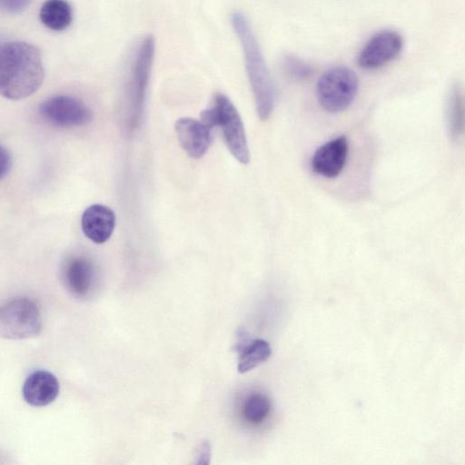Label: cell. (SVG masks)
Wrapping results in <instances>:
<instances>
[{
  "label": "cell",
  "mask_w": 465,
  "mask_h": 465,
  "mask_svg": "<svg viewBox=\"0 0 465 465\" xmlns=\"http://www.w3.org/2000/svg\"><path fill=\"white\" fill-rule=\"evenodd\" d=\"M154 54V39L146 36L139 45L134 58L125 94V123L129 129L139 126Z\"/></svg>",
  "instance_id": "obj_4"
},
{
  "label": "cell",
  "mask_w": 465,
  "mask_h": 465,
  "mask_svg": "<svg viewBox=\"0 0 465 465\" xmlns=\"http://www.w3.org/2000/svg\"><path fill=\"white\" fill-rule=\"evenodd\" d=\"M359 79L353 70L336 66L325 71L316 83V97L321 107L329 113H340L354 101Z\"/></svg>",
  "instance_id": "obj_5"
},
{
  "label": "cell",
  "mask_w": 465,
  "mask_h": 465,
  "mask_svg": "<svg viewBox=\"0 0 465 465\" xmlns=\"http://www.w3.org/2000/svg\"><path fill=\"white\" fill-rule=\"evenodd\" d=\"M39 17L45 27L57 32L64 31L72 23V6L66 1H46L40 9Z\"/></svg>",
  "instance_id": "obj_15"
},
{
  "label": "cell",
  "mask_w": 465,
  "mask_h": 465,
  "mask_svg": "<svg viewBox=\"0 0 465 465\" xmlns=\"http://www.w3.org/2000/svg\"><path fill=\"white\" fill-rule=\"evenodd\" d=\"M403 40L393 30H382L373 35L364 45L358 56V64L373 70L394 60L401 52Z\"/></svg>",
  "instance_id": "obj_8"
},
{
  "label": "cell",
  "mask_w": 465,
  "mask_h": 465,
  "mask_svg": "<svg viewBox=\"0 0 465 465\" xmlns=\"http://www.w3.org/2000/svg\"><path fill=\"white\" fill-rule=\"evenodd\" d=\"M231 18L242 48L257 114L261 120L265 121L271 116L275 104V88L272 76L247 17L241 12H234Z\"/></svg>",
  "instance_id": "obj_2"
},
{
  "label": "cell",
  "mask_w": 465,
  "mask_h": 465,
  "mask_svg": "<svg viewBox=\"0 0 465 465\" xmlns=\"http://www.w3.org/2000/svg\"><path fill=\"white\" fill-rule=\"evenodd\" d=\"M40 115L56 127L71 128L83 126L92 121V112L79 99L58 94L43 101L39 106Z\"/></svg>",
  "instance_id": "obj_7"
},
{
  "label": "cell",
  "mask_w": 465,
  "mask_h": 465,
  "mask_svg": "<svg viewBox=\"0 0 465 465\" xmlns=\"http://www.w3.org/2000/svg\"><path fill=\"white\" fill-rule=\"evenodd\" d=\"M12 166V157L8 150L0 144V180L7 175Z\"/></svg>",
  "instance_id": "obj_19"
},
{
  "label": "cell",
  "mask_w": 465,
  "mask_h": 465,
  "mask_svg": "<svg viewBox=\"0 0 465 465\" xmlns=\"http://www.w3.org/2000/svg\"><path fill=\"white\" fill-rule=\"evenodd\" d=\"M29 5L28 1H0V8L6 12H19Z\"/></svg>",
  "instance_id": "obj_21"
},
{
  "label": "cell",
  "mask_w": 465,
  "mask_h": 465,
  "mask_svg": "<svg viewBox=\"0 0 465 465\" xmlns=\"http://www.w3.org/2000/svg\"><path fill=\"white\" fill-rule=\"evenodd\" d=\"M42 330V316L35 301L16 297L0 305V337L22 340L37 336Z\"/></svg>",
  "instance_id": "obj_6"
},
{
  "label": "cell",
  "mask_w": 465,
  "mask_h": 465,
  "mask_svg": "<svg viewBox=\"0 0 465 465\" xmlns=\"http://www.w3.org/2000/svg\"><path fill=\"white\" fill-rule=\"evenodd\" d=\"M446 121L449 135L457 140L464 130V100L461 85L456 82L449 90L446 103Z\"/></svg>",
  "instance_id": "obj_14"
},
{
  "label": "cell",
  "mask_w": 465,
  "mask_h": 465,
  "mask_svg": "<svg viewBox=\"0 0 465 465\" xmlns=\"http://www.w3.org/2000/svg\"><path fill=\"white\" fill-rule=\"evenodd\" d=\"M202 122L210 129L221 128L225 143L233 157L242 163L250 161V151L242 118L231 102L222 93H216L202 113Z\"/></svg>",
  "instance_id": "obj_3"
},
{
  "label": "cell",
  "mask_w": 465,
  "mask_h": 465,
  "mask_svg": "<svg viewBox=\"0 0 465 465\" xmlns=\"http://www.w3.org/2000/svg\"><path fill=\"white\" fill-rule=\"evenodd\" d=\"M272 354L270 344L262 339H256L246 345L240 353L238 371L245 373L266 361Z\"/></svg>",
  "instance_id": "obj_16"
},
{
  "label": "cell",
  "mask_w": 465,
  "mask_h": 465,
  "mask_svg": "<svg viewBox=\"0 0 465 465\" xmlns=\"http://www.w3.org/2000/svg\"><path fill=\"white\" fill-rule=\"evenodd\" d=\"M45 68L40 49L23 41L0 44V95L25 99L43 84Z\"/></svg>",
  "instance_id": "obj_1"
},
{
  "label": "cell",
  "mask_w": 465,
  "mask_h": 465,
  "mask_svg": "<svg viewBox=\"0 0 465 465\" xmlns=\"http://www.w3.org/2000/svg\"><path fill=\"white\" fill-rule=\"evenodd\" d=\"M212 450L209 441L205 440L202 443L194 465H210Z\"/></svg>",
  "instance_id": "obj_20"
},
{
  "label": "cell",
  "mask_w": 465,
  "mask_h": 465,
  "mask_svg": "<svg viewBox=\"0 0 465 465\" xmlns=\"http://www.w3.org/2000/svg\"><path fill=\"white\" fill-rule=\"evenodd\" d=\"M271 407V401L266 395L252 393L244 401L242 415L248 422L258 424L268 416Z\"/></svg>",
  "instance_id": "obj_17"
},
{
  "label": "cell",
  "mask_w": 465,
  "mask_h": 465,
  "mask_svg": "<svg viewBox=\"0 0 465 465\" xmlns=\"http://www.w3.org/2000/svg\"><path fill=\"white\" fill-rule=\"evenodd\" d=\"M282 64L285 74L295 81L305 80L312 73V67L306 62L292 54L285 55Z\"/></svg>",
  "instance_id": "obj_18"
},
{
  "label": "cell",
  "mask_w": 465,
  "mask_h": 465,
  "mask_svg": "<svg viewBox=\"0 0 465 465\" xmlns=\"http://www.w3.org/2000/svg\"><path fill=\"white\" fill-rule=\"evenodd\" d=\"M349 153L348 140L344 135L335 137L322 144L314 152L311 167L314 173L333 179L345 167Z\"/></svg>",
  "instance_id": "obj_9"
},
{
  "label": "cell",
  "mask_w": 465,
  "mask_h": 465,
  "mask_svg": "<svg viewBox=\"0 0 465 465\" xmlns=\"http://www.w3.org/2000/svg\"><path fill=\"white\" fill-rule=\"evenodd\" d=\"M62 280L67 291L76 298L90 294L95 284L96 273L94 264L84 257H73L65 262Z\"/></svg>",
  "instance_id": "obj_10"
},
{
  "label": "cell",
  "mask_w": 465,
  "mask_h": 465,
  "mask_svg": "<svg viewBox=\"0 0 465 465\" xmlns=\"http://www.w3.org/2000/svg\"><path fill=\"white\" fill-rule=\"evenodd\" d=\"M25 401L32 406H45L53 402L59 393L56 377L44 370L32 372L22 388Z\"/></svg>",
  "instance_id": "obj_12"
},
{
  "label": "cell",
  "mask_w": 465,
  "mask_h": 465,
  "mask_svg": "<svg viewBox=\"0 0 465 465\" xmlns=\"http://www.w3.org/2000/svg\"><path fill=\"white\" fill-rule=\"evenodd\" d=\"M115 225V214L103 204H93L82 215L81 226L85 236L95 243L105 242Z\"/></svg>",
  "instance_id": "obj_13"
},
{
  "label": "cell",
  "mask_w": 465,
  "mask_h": 465,
  "mask_svg": "<svg viewBox=\"0 0 465 465\" xmlns=\"http://www.w3.org/2000/svg\"><path fill=\"white\" fill-rule=\"evenodd\" d=\"M175 133L183 149L193 158L204 155L212 143L211 129L195 119H179L175 124Z\"/></svg>",
  "instance_id": "obj_11"
}]
</instances>
